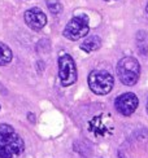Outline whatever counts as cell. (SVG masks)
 <instances>
[{"label":"cell","mask_w":148,"mask_h":158,"mask_svg":"<svg viewBox=\"0 0 148 158\" xmlns=\"http://www.w3.org/2000/svg\"><path fill=\"white\" fill-rule=\"evenodd\" d=\"M138 105H139V100L133 92L122 94L114 100V108L124 117H130L137 110Z\"/></svg>","instance_id":"7"},{"label":"cell","mask_w":148,"mask_h":158,"mask_svg":"<svg viewBox=\"0 0 148 158\" xmlns=\"http://www.w3.org/2000/svg\"><path fill=\"white\" fill-rule=\"evenodd\" d=\"M146 12H147V15H148V2H147V6H146Z\"/></svg>","instance_id":"12"},{"label":"cell","mask_w":148,"mask_h":158,"mask_svg":"<svg viewBox=\"0 0 148 158\" xmlns=\"http://www.w3.org/2000/svg\"><path fill=\"white\" fill-rule=\"evenodd\" d=\"M100 47H102V39L98 35H90L87 36L85 40L81 44V49L90 53V52H94V51H98Z\"/></svg>","instance_id":"9"},{"label":"cell","mask_w":148,"mask_h":158,"mask_svg":"<svg viewBox=\"0 0 148 158\" xmlns=\"http://www.w3.org/2000/svg\"><path fill=\"white\" fill-rule=\"evenodd\" d=\"M25 150V143L9 124H0V158H17Z\"/></svg>","instance_id":"1"},{"label":"cell","mask_w":148,"mask_h":158,"mask_svg":"<svg viewBox=\"0 0 148 158\" xmlns=\"http://www.w3.org/2000/svg\"><path fill=\"white\" fill-rule=\"evenodd\" d=\"M89 130L95 137H108L113 134V121L109 114H100L89 122Z\"/></svg>","instance_id":"6"},{"label":"cell","mask_w":148,"mask_h":158,"mask_svg":"<svg viewBox=\"0 0 148 158\" xmlns=\"http://www.w3.org/2000/svg\"><path fill=\"white\" fill-rule=\"evenodd\" d=\"M57 64H59V79L63 87H69V85L76 83L78 73L73 57L69 53L63 52L59 56Z\"/></svg>","instance_id":"3"},{"label":"cell","mask_w":148,"mask_h":158,"mask_svg":"<svg viewBox=\"0 0 148 158\" xmlns=\"http://www.w3.org/2000/svg\"><path fill=\"white\" fill-rule=\"evenodd\" d=\"M89 17L86 15H78L69 19V22L66 23L63 31V35L69 40H79L89 34Z\"/></svg>","instance_id":"5"},{"label":"cell","mask_w":148,"mask_h":158,"mask_svg":"<svg viewBox=\"0 0 148 158\" xmlns=\"http://www.w3.org/2000/svg\"><path fill=\"white\" fill-rule=\"evenodd\" d=\"M120 158H126V157H124L122 154H120Z\"/></svg>","instance_id":"13"},{"label":"cell","mask_w":148,"mask_h":158,"mask_svg":"<svg viewBox=\"0 0 148 158\" xmlns=\"http://www.w3.org/2000/svg\"><path fill=\"white\" fill-rule=\"evenodd\" d=\"M47 8L52 15H59L63 12V4L59 0H48L47 2Z\"/></svg>","instance_id":"11"},{"label":"cell","mask_w":148,"mask_h":158,"mask_svg":"<svg viewBox=\"0 0 148 158\" xmlns=\"http://www.w3.org/2000/svg\"><path fill=\"white\" fill-rule=\"evenodd\" d=\"M89 87L96 95H108L113 88L114 79L105 70H92L89 75Z\"/></svg>","instance_id":"4"},{"label":"cell","mask_w":148,"mask_h":158,"mask_svg":"<svg viewBox=\"0 0 148 158\" xmlns=\"http://www.w3.org/2000/svg\"><path fill=\"white\" fill-rule=\"evenodd\" d=\"M147 114H148V101H147Z\"/></svg>","instance_id":"14"},{"label":"cell","mask_w":148,"mask_h":158,"mask_svg":"<svg viewBox=\"0 0 148 158\" xmlns=\"http://www.w3.org/2000/svg\"><path fill=\"white\" fill-rule=\"evenodd\" d=\"M116 71L120 81L125 85H134L139 81L140 66L138 60L134 57H122L117 64Z\"/></svg>","instance_id":"2"},{"label":"cell","mask_w":148,"mask_h":158,"mask_svg":"<svg viewBox=\"0 0 148 158\" xmlns=\"http://www.w3.org/2000/svg\"><path fill=\"white\" fill-rule=\"evenodd\" d=\"M12 58H13L12 49L3 42H0V66L9 64L12 61Z\"/></svg>","instance_id":"10"},{"label":"cell","mask_w":148,"mask_h":158,"mask_svg":"<svg viewBox=\"0 0 148 158\" xmlns=\"http://www.w3.org/2000/svg\"><path fill=\"white\" fill-rule=\"evenodd\" d=\"M0 109H2V108H0Z\"/></svg>","instance_id":"15"},{"label":"cell","mask_w":148,"mask_h":158,"mask_svg":"<svg viewBox=\"0 0 148 158\" xmlns=\"http://www.w3.org/2000/svg\"><path fill=\"white\" fill-rule=\"evenodd\" d=\"M24 19H25L26 25L35 31L42 30L47 25L46 13L40 8H38V6H34V8H30V9L26 10L25 15H24Z\"/></svg>","instance_id":"8"}]
</instances>
